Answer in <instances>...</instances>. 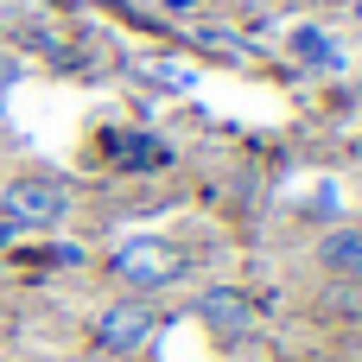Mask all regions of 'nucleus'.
<instances>
[{
  "label": "nucleus",
  "instance_id": "1",
  "mask_svg": "<svg viewBox=\"0 0 362 362\" xmlns=\"http://www.w3.org/2000/svg\"><path fill=\"white\" fill-rule=\"evenodd\" d=\"M115 274H121L127 286L153 293V286H172V280L185 274V255H178L165 235H134V242L115 248Z\"/></svg>",
  "mask_w": 362,
  "mask_h": 362
},
{
  "label": "nucleus",
  "instance_id": "2",
  "mask_svg": "<svg viewBox=\"0 0 362 362\" xmlns=\"http://www.w3.org/2000/svg\"><path fill=\"white\" fill-rule=\"evenodd\" d=\"M0 216L19 229H45V223H64L70 216V191L64 185H51V178H13L6 191H0Z\"/></svg>",
  "mask_w": 362,
  "mask_h": 362
},
{
  "label": "nucleus",
  "instance_id": "3",
  "mask_svg": "<svg viewBox=\"0 0 362 362\" xmlns=\"http://www.w3.org/2000/svg\"><path fill=\"white\" fill-rule=\"evenodd\" d=\"M153 305H140V299H121V305H108L102 318H95V344L102 350H115V356H127V350H140L146 337H153Z\"/></svg>",
  "mask_w": 362,
  "mask_h": 362
},
{
  "label": "nucleus",
  "instance_id": "4",
  "mask_svg": "<svg viewBox=\"0 0 362 362\" xmlns=\"http://www.w3.org/2000/svg\"><path fill=\"white\" fill-rule=\"evenodd\" d=\"M197 318H204L210 331H223V337H248V331H255V305H248L235 286H210V293L197 299Z\"/></svg>",
  "mask_w": 362,
  "mask_h": 362
},
{
  "label": "nucleus",
  "instance_id": "5",
  "mask_svg": "<svg viewBox=\"0 0 362 362\" xmlns=\"http://www.w3.org/2000/svg\"><path fill=\"white\" fill-rule=\"evenodd\" d=\"M108 159L121 172H159V165H172V146L153 140V134H115L108 140Z\"/></svg>",
  "mask_w": 362,
  "mask_h": 362
},
{
  "label": "nucleus",
  "instance_id": "6",
  "mask_svg": "<svg viewBox=\"0 0 362 362\" xmlns=\"http://www.w3.org/2000/svg\"><path fill=\"white\" fill-rule=\"evenodd\" d=\"M318 261H325L331 274H350V280H362V229H331V235L318 242Z\"/></svg>",
  "mask_w": 362,
  "mask_h": 362
},
{
  "label": "nucleus",
  "instance_id": "7",
  "mask_svg": "<svg viewBox=\"0 0 362 362\" xmlns=\"http://www.w3.org/2000/svg\"><path fill=\"white\" fill-rule=\"evenodd\" d=\"M293 57H299V64H318V70H344V51H337L331 32H318V25H299V32H293Z\"/></svg>",
  "mask_w": 362,
  "mask_h": 362
},
{
  "label": "nucleus",
  "instance_id": "8",
  "mask_svg": "<svg viewBox=\"0 0 362 362\" xmlns=\"http://www.w3.org/2000/svg\"><path fill=\"white\" fill-rule=\"evenodd\" d=\"M0 242H13V223H6V216H0Z\"/></svg>",
  "mask_w": 362,
  "mask_h": 362
}]
</instances>
